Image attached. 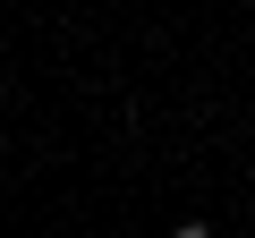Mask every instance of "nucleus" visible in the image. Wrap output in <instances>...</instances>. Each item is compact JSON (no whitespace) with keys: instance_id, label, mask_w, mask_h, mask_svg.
Returning <instances> with one entry per match:
<instances>
[{"instance_id":"nucleus-1","label":"nucleus","mask_w":255,"mask_h":238,"mask_svg":"<svg viewBox=\"0 0 255 238\" xmlns=\"http://www.w3.org/2000/svg\"><path fill=\"white\" fill-rule=\"evenodd\" d=\"M170 238H213V230H204V221H179V230H170Z\"/></svg>"}]
</instances>
